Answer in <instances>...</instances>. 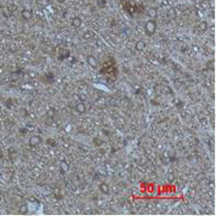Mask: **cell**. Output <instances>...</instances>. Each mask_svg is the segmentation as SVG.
Here are the masks:
<instances>
[{
  "label": "cell",
  "instance_id": "obj_9",
  "mask_svg": "<svg viewBox=\"0 0 216 216\" xmlns=\"http://www.w3.org/2000/svg\"><path fill=\"white\" fill-rule=\"evenodd\" d=\"M156 13H157L156 9H150V10H149V15H150V17H156Z\"/></svg>",
  "mask_w": 216,
  "mask_h": 216
},
{
  "label": "cell",
  "instance_id": "obj_13",
  "mask_svg": "<svg viewBox=\"0 0 216 216\" xmlns=\"http://www.w3.org/2000/svg\"><path fill=\"white\" fill-rule=\"evenodd\" d=\"M0 199H1V194H0Z\"/></svg>",
  "mask_w": 216,
  "mask_h": 216
},
{
  "label": "cell",
  "instance_id": "obj_12",
  "mask_svg": "<svg viewBox=\"0 0 216 216\" xmlns=\"http://www.w3.org/2000/svg\"><path fill=\"white\" fill-rule=\"evenodd\" d=\"M57 1H58V2H61V3H63V2L65 1V0H57Z\"/></svg>",
  "mask_w": 216,
  "mask_h": 216
},
{
  "label": "cell",
  "instance_id": "obj_5",
  "mask_svg": "<svg viewBox=\"0 0 216 216\" xmlns=\"http://www.w3.org/2000/svg\"><path fill=\"white\" fill-rule=\"evenodd\" d=\"M88 64L91 65L92 67L97 66V59L93 56H88Z\"/></svg>",
  "mask_w": 216,
  "mask_h": 216
},
{
  "label": "cell",
  "instance_id": "obj_4",
  "mask_svg": "<svg viewBox=\"0 0 216 216\" xmlns=\"http://www.w3.org/2000/svg\"><path fill=\"white\" fill-rule=\"evenodd\" d=\"M41 141V138L39 136H33L32 138L30 139V145H32V146H36Z\"/></svg>",
  "mask_w": 216,
  "mask_h": 216
},
{
  "label": "cell",
  "instance_id": "obj_10",
  "mask_svg": "<svg viewBox=\"0 0 216 216\" xmlns=\"http://www.w3.org/2000/svg\"><path fill=\"white\" fill-rule=\"evenodd\" d=\"M61 168H63L65 171H67V170H68V165H67L66 162H63V164H61Z\"/></svg>",
  "mask_w": 216,
  "mask_h": 216
},
{
  "label": "cell",
  "instance_id": "obj_6",
  "mask_svg": "<svg viewBox=\"0 0 216 216\" xmlns=\"http://www.w3.org/2000/svg\"><path fill=\"white\" fill-rule=\"evenodd\" d=\"M22 18L23 19H25V20H29L31 18V12L29 10H23L22 11Z\"/></svg>",
  "mask_w": 216,
  "mask_h": 216
},
{
  "label": "cell",
  "instance_id": "obj_8",
  "mask_svg": "<svg viewBox=\"0 0 216 216\" xmlns=\"http://www.w3.org/2000/svg\"><path fill=\"white\" fill-rule=\"evenodd\" d=\"M100 189H101V191H102L103 193H109V187L106 186V184H101Z\"/></svg>",
  "mask_w": 216,
  "mask_h": 216
},
{
  "label": "cell",
  "instance_id": "obj_3",
  "mask_svg": "<svg viewBox=\"0 0 216 216\" xmlns=\"http://www.w3.org/2000/svg\"><path fill=\"white\" fill-rule=\"evenodd\" d=\"M81 23H82L81 19L78 18V17H76V18H73V19H72V25L75 28H79L80 25H81Z\"/></svg>",
  "mask_w": 216,
  "mask_h": 216
},
{
  "label": "cell",
  "instance_id": "obj_11",
  "mask_svg": "<svg viewBox=\"0 0 216 216\" xmlns=\"http://www.w3.org/2000/svg\"><path fill=\"white\" fill-rule=\"evenodd\" d=\"M206 27H207V25H206V23H205V22H202V24H201V28H202L203 30H206Z\"/></svg>",
  "mask_w": 216,
  "mask_h": 216
},
{
  "label": "cell",
  "instance_id": "obj_7",
  "mask_svg": "<svg viewBox=\"0 0 216 216\" xmlns=\"http://www.w3.org/2000/svg\"><path fill=\"white\" fill-rule=\"evenodd\" d=\"M144 48H145V43L144 42L139 41V42L136 43V49H137V51H143Z\"/></svg>",
  "mask_w": 216,
  "mask_h": 216
},
{
  "label": "cell",
  "instance_id": "obj_1",
  "mask_svg": "<svg viewBox=\"0 0 216 216\" xmlns=\"http://www.w3.org/2000/svg\"><path fill=\"white\" fill-rule=\"evenodd\" d=\"M156 27H157L156 25V21L155 20H149V21H147L146 25H145V29H146L148 34H152L156 31Z\"/></svg>",
  "mask_w": 216,
  "mask_h": 216
},
{
  "label": "cell",
  "instance_id": "obj_2",
  "mask_svg": "<svg viewBox=\"0 0 216 216\" xmlns=\"http://www.w3.org/2000/svg\"><path fill=\"white\" fill-rule=\"evenodd\" d=\"M76 111H77V112H79V113H85L86 112V106L82 102L78 103L76 106Z\"/></svg>",
  "mask_w": 216,
  "mask_h": 216
}]
</instances>
